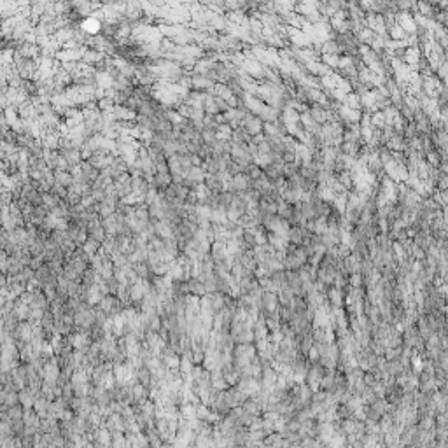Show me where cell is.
I'll return each instance as SVG.
<instances>
[{
  "label": "cell",
  "instance_id": "cell-1",
  "mask_svg": "<svg viewBox=\"0 0 448 448\" xmlns=\"http://www.w3.org/2000/svg\"><path fill=\"white\" fill-rule=\"evenodd\" d=\"M121 307H123V303L119 301V298L109 294V296H105L104 300H102V303L98 305V310L104 312L107 317H116V315H119L123 310H125V308H121Z\"/></svg>",
  "mask_w": 448,
  "mask_h": 448
},
{
  "label": "cell",
  "instance_id": "cell-2",
  "mask_svg": "<svg viewBox=\"0 0 448 448\" xmlns=\"http://www.w3.org/2000/svg\"><path fill=\"white\" fill-rule=\"evenodd\" d=\"M60 361L58 357H51V359L46 361L44 368H42V378L44 382H58L60 375H62V370H60Z\"/></svg>",
  "mask_w": 448,
  "mask_h": 448
},
{
  "label": "cell",
  "instance_id": "cell-3",
  "mask_svg": "<svg viewBox=\"0 0 448 448\" xmlns=\"http://www.w3.org/2000/svg\"><path fill=\"white\" fill-rule=\"evenodd\" d=\"M242 128L247 131L251 137H256V135L263 133V128H264V123L261 121L259 116H254V114H247L242 123Z\"/></svg>",
  "mask_w": 448,
  "mask_h": 448
},
{
  "label": "cell",
  "instance_id": "cell-4",
  "mask_svg": "<svg viewBox=\"0 0 448 448\" xmlns=\"http://www.w3.org/2000/svg\"><path fill=\"white\" fill-rule=\"evenodd\" d=\"M221 357L222 354L217 350V348H208L207 352H205V357H203V368L207 371H217L221 370Z\"/></svg>",
  "mask_w": 448,
  "mask_h": 448
},
{
  "label": "cell",
  "instance_id": "cell-5",
  "mask_svg": "<svg viewBox=\"0 0 448 448\" xmlns=\"http://www.w3.org/2000/svg\"><path fill=\"white\" fill-rule=\"evenodd\" d=\"M81 28L84 30L89 37H97L98 32H102V28H104V23L97 16H89V18H84L81 21Z\"/></svg>",
  "mask_w": 448,
  "mask_h": 448
},
{
  "label": "cell",
  "instance_id": "cell-6",
  "mask_svg": "<svg viewBox=\"0 0 448 448\" xmlns=\"http://www.w3.org/2000/svg\"><path fill=\"white\" fill-rule=\"evenodd\" d=\"M131 390V404H142L149 399V392H147V387H144L142 384L138 382H133V385H130Z\"/></svg>",
  "mask_w": 448,
  "mask_h": 448
},
{
  "label": "cell",
  "instance_id": "cell-7",
  "mask_svg": "<svg viewBox=\"0 0 448 448\" xmlns=\"http://www.w3.org/2000/svg\"><path fill=\"white\" fill-rule=\"evenodd\" d=\"M105 427H107L111 433H126V422L121 417V413L109 415L107 420H105Z\"/></svg>",
  "mask_w": 448,
  "mask_h": 448
},
{
  "label": "cell",
  "instance_id": "cell-8",
  "mask_svg": "<svg viewBox=\"0 0 448 448\" xmlns=\"http://www.w3.org/2000/svg\"><path fill=\"white\" fill-rule=\"evenodd\" d=\"M237 387H238V390L244 394V396H251V394H257V392H259V385H257V382H256L252 377L242 378V380L238 382Z\"/></svg>",
  "mask_w": 448,
  "mask_h": 448
},
{
  "label": "cell",
  "instance_id": "cell-9",
  "mask_svg": "<svg viewBox=\"0 0 448 448\" xmlns=\"http://www.w3.org/2000/svg\"><path fill=\"white\" fill-rule=\"evenodd\" d=\"M307 254L308 252H305L303 249H296V251H293V252L287 254L285 264H287L289 268H300L301 264L305 263V259H307Z\"/></svg>",
  "mask_w": 448,
  "mask_h": 448
},
{
  "label": "cell",
  "instance_id": "cell-10",
  "mask_svg": "<svg viewBox=\"0 0 448 448\" xmlns=\"http://www.w3.org/2000/svg\"><path fill=\"white\" fill-rule=\"evenodd\" d=\"M222 394H224V399H226L228 406L231 408V410H235L237 406H240V403L244 401V394L238 390V387H235V389H230V390H222Z\"/></svg>",
  "mask_w": 448,
  "mask_h": 448
},
{
  "label": "cell",
  "instance_id": "cell-11",
  "mask_svg": "<svg viewBox=\"0 0 448 448\" xmlns=\"http://www.w3.org/2000/svg\"><path fill=\"white\" fill-rule=\"evenodd\" d=\"M67 411V403L60 397V399L53 401L51 406H49V415L48 417H51V419H56V420H62L63 413Z\"/></svg>",
  "mask_w": 448,
  "mask_h": 448
},
{
  "label": "cell",
  "instance_id": "cell-12",
  "mask_svg": "<svg viewBox=\"0 0 448 448\" xmlns=\"http://www.w3.org/2000/svg\"><path fill=\"white\" fill-rule=\"evenodd\" d=\"M51 403H53V401L46 399V397L41 394V396L37 397V401H35L34 411L39 415V417H41V419H46V417L49 415V406H51Z\"/></svg>",
  "mask_w": 448,
  "mask_h": 448
},
{
  "label": "cell",
  "instance_id": "cell-13",
  "mask_svg": "<svg viewBox=\"0 0 448 448\" xmlns=\"http://www.w3.org/2000/svg\"><path fill=\"white\" fill-rule=\"evenodd\" d=\"M95 440H97L98 447H111L112 445V433L104 426V427H100V429H97Z\"/></svg>",
  "mask_w": 448,
  "mask_h": 448
},
{
  "label": "cell",
  "instance_id": "cell-14",
  "mask_svg": "<svg viewBox=\"0 0 448 448\" xmlns=\"http://www.w3.org/2000/svg\"><path fill=\"white\" fill-rule=\"evenodd\" d=\"M210 377H212V387H214V389L217 390V392H222V390H226L228 382H226V378H224V375H222V371H221V370L212 371Z\"/></svg>",
  "mask_w": 448,
  "mask_h": 448
},
{
  "label": "cell",
  "instance_id": "cell-15",
  "mask_svg": "<svg viewBox=\"0 0 448 448\" xmlns=\"http://www.w3.org/2000/svg\"><path fill=\"white\" fill-rule=\"evenodd\" d=\"M196 406L198 404H191V403L181 404V408H179V411H181V419H184V420H194L196 419V413H198Z\"/></svg>",
  "mask_w": 448,
  "mask_h": 448
},
{
  "label": "cell",
  "instance_id": "cell-16",
  "mask_svg": "<svg viewBox=\"0 0 448 448\" xmlns=\"http://www.w3.org/2000/svg\"><path fill=\"white\" fill-rule=\"evenodd\" d=\"M263 303H264V308H268L270 312H275V308H277V298H275L273 293H264Z\"/></svg>",
  "mask_w": 448,
  "mask_h": 448
},
{
  "label": "cell",
  "instance_id": "cell-17",
  "mask_svg": "<svg viewBox=\"0 0 448 448\" xmlns=\"http://www.w3.org/2000/svg\"><path fill=\"white\" fill-rule=\"evenodd\" d=\"M161 448H175V447H174V445H163Z\"/></svg>",
  "mask_w": 448,
  "mask_h": 448
}]
</instances>
